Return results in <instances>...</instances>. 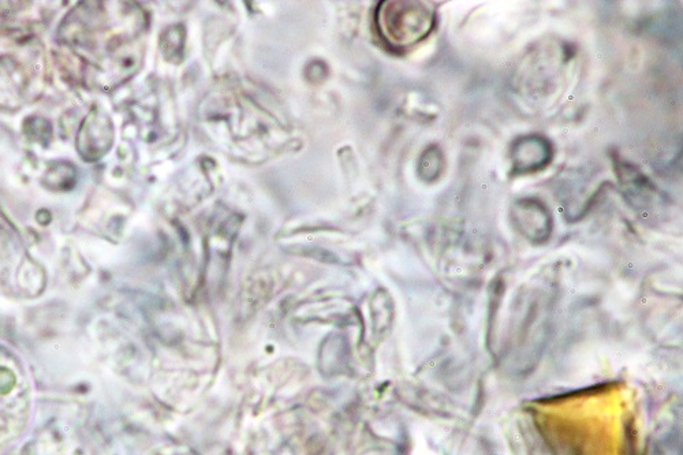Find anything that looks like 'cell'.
<instances>
[{
	"instance_id": "5",
	"label": "cell",
	"mask_w": 683,
	"mask_h": 455,
	"mask_svg": "<svg viewBox=\"0 0 683 455\" xmlns=\"http://www.w3.org/2000/svg\"><path fill=\"white\" fill-rule=\"evenodd\" d=\"M444 167H446V160H444L442 149L438 145H431L425 149L418 162V177L424 182L438 181L440 175L443 174Z\"/></svg>"
},
{
	"instance_id": "1",
	"label": "cell",
	"mask_w": 683,
	"mask_h": 455,
	"mask_svg": "<svg viewBox=\"0 0 683 455\" xmlns=\"http://www.w3.org/2000/svg\"><path fill=\"white\" fill-rule=\"evenodd\" d=\"M31 409V382L21 360L0 345V450L24 432Z\"/></svg>"
},
{
	"instance_id": "4",
	"label": "cell",
	"mask_w": 683,
	"mask_h": 455,
	"mask_svg": "<svg viewBox=\"0 0 683 455\" xmlns=\"http://www.w3.org/2000/svg\"><path fill=\"white\" fill-rule=\"evenodd\" d=\"M514 218L522 231L535 241L546 238L550 233V212L546 205L536 199H522L514 205Z\"/></svg>"
},
{
	"instance_id": "3",
	"label": "cell",
	"mask_w": 683,
	"mask_h": 455,
	"mask_svg": "<svg viewBox=\"0 0 683 455\" xmlns=\"http://www.w3.org/2000/svg\"><path fill=\"white\" fill-rule=\"evenodd\" d=\"M554 158L550 140L539 134L520 137L511 148V170L514 174H533L546 169Z\"/></svg>"
},
{
	"instance_id": "2",
	"label": "cell",
	"mask_w": 683,
	"mask_h": 455,
	"mask_svg": "<svg viewBox=\"0 0 683 455\" xmlns=\"http://www.w3.org/2000/svg\"><path fill=\"white\" fill-rule=\"evenodd\" d=\"M378 29L394 50H405L427 39L436 26L434 7L421 2H384L378 9Z\"/></svg>"
}]
</instances>
